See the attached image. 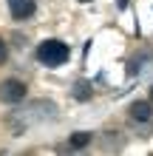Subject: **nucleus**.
Masks as SVG:
<instances>
[{
    "mask_svg": "<svg viewBox=\"0 0 153 156\" xmlns=\"http://www.w3.org/2000/svg\"><path fill=\"white\" fill-rule=\"evenodd\" d=\"M71 57V48L62 40H43L37 45V60L43 62V66H48V68H60V66H65Z\"/></svg>",
    "mask_w": 153,
    "mask_h": 156,
    "instance_id": "nucleus-1",
    "label": "nucleus"
},
{
    "mask_svg": "<svg viewBox=\"0 0 153 156\" xmlns=\"http://www.w3.org/2000/svg\"><path fill=\"white\" fill-rule=\"evenodd\" d=\"M26 82H20V80H3L0 82V99L3 102H9V105H14V102H23L26 99Z\"/></svg>",
    "mask_w": 153,
    "mask_h": 156,
    "instance_id": "nucleus-2",
    "label": "nucleus"
},
{
    "mask_svg": "<svg viewBox=\"0 0 153 156\" xmlns=\"http://www.w3.org/2000/svg\"><path fill=\"white\" fill-rule=\"evenodd\" d=\"M9 9H12L14 20H26L34 14V0H9Z\"/></svg>",
    "mask_w": 153,
    "mask_h": 156,
    "instance_id": "nucleus-3",
    "label": "nucleus"
},
{
    "mask_svg": "<svg viewBox=\"0 0 153 156\" xmlns=\"http://www.w3.org/2000/svg\"><path fill=\"white\" fill-rule=\"evenodd\" d=\"M128 114H130V119H136V122H150V119H153V105L145 102V99H139V102L130 105Z\"/></svg>",
    "mask_w": 153,
    "mask_h": 156,
    "instance_id": "nucleus-4",
    "label": "nucleus"
},
{
    "mask_svg": "<svg viewBox=\"0 0 153 156\" xmlns=\"http://www.w3.org/2000/svg\"><path fill=\"white\" fill-rule=\"evenodd\" d=\"M74 97H77V99H82V102H85V99H91V82L79 80L77 85H74Z\"/></svg>",
    "mask_w": 153,
    "mask_h": 156,
    "instance_id": "nucleus-5",
    "label": "nucleus"
},
{
    "mask_svg": "<svg viewBox=\"0 0 153 156\" xmlns=\"http://www.w3.org/2000/svg\"><path fill=\"white\" fill-rule=\"evenodd\" d=\"M88 142H91V133H85V131H79V133H74V136H71V148H85V145Z\"/></svg>",
    "mask_w": 153,
    "mask_h": 156,
    "instance_id": "nucleus-6",
    "label": "nucleus"
},
{
    "mask_svg": "<svg viewBox=\"0 0 153 156\" xmlns=\"http://www.w3.org/2000/svg\"><path fill=\"white\" fill-rule=\"evenodd\" d=\"M6 60H9V48H6V43L0 40V66H3Z\"/></svg>",
    "mask_w": 153,
    "mask_h": 156,
    "instance_id": "nucleus-7",
    "label": "nucleus"
},
{
    "mask_svg": "<svg viewBox=\"0 0 153 156\" xmlns=\"http://www.w3.org/2000/svg\"><path fill=\"white\" fill-rule=\"evenodd\" d=\"M150 99H153V88H150Z\"/></svg>",
    "mask_w": 153,
    "mask_h": 156,
    "instance_id": "nucleus-8",
    "label": "nucleus"
}]
</instances>
